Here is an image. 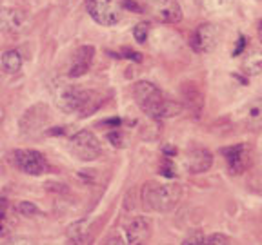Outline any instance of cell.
I'll return each mask as SVG.
<instances>
[{"instance_id": "6da1fadb", "label": "cell", "mask_w": 262, "mask_h": 245, "mask_svg": "<svg viewBox=\"0 0 262 245\" xmlns=\"http://www.w3.org/2000/svg\"><path fill=\"white\" fill-rule=\"evenodd\" d=\"M133 98H135V102L140 107V111L146 113L153 120H164V118H169V116H175L182 109L180 104L169 100L153 82H147V80L135 82V86H133Z\"/></svg>"}, {"instance_id": "7a4b0ae2", "label": "cell", "mask_w": 262, "mask_h": 245, "mask_svg": "<svg viewBox=\"0 0 262 245\" xmlns=\"http://www.w3.org/2000/svg\"><path fill=\"white\" fill-rule=\"evenodd\" d=\"M182 200V187L179 184L147 182L142 185V204L155 212H169Z\"/></svg>"}, {"instance_id": "3957f363", "label": "cell", "mask_w": 262, "mask_h": 245, "mask_svg": "<svg viewBox=\"0 0 262 245\" xmlns=\"http://www.w3.org/2000/svg\"><path fill=\"white\" fill-rule=\"evenodd\" d=\"M53 100L57 104V107L64 113H78V114H90L91 109L90 106L93 104V93L82 89L73 84L68 82H55L53 89Z\"/></svg>"}, {"instance_id": "277c9868", "label": "cell", "mask_w": 262, "mask_h": 245, "mask_svg": "<svg viewBox=\"0 0 262 245\" xmlns=\"http://www.w3.org/2000/svg\"><path fill=\"white\" fill-rule=\"evenodd\" d=\"M140 11L160 24H179L182 20V8L177 0H142Z\"/></svg>"}, {"instance_id": "5b68a950", "label": "cell", "mask_w": 262, "mask_h": 245, "mask_svg": "<svg viewBox=\"0 0 262 245\" xmlns=\"http://www.w3.org/2000/svg\"><path fill=\"white\" fill-rule=\"evenodd\" d=\"M86 11L97 24L115 26L122 16L120 0H86Z\"/></svg>"}, {"instance_id": "8992f818", "label": "cell", "mask_w": 262, "mask_h": 245, "mask_svg": "<svg viewBox=\"0 0 262 245\" xmlns=\"http://www.w3.org/2000/svg\"><path fill=\"white\" fill-rule=\"evenodd\" d=\"M70 147L73 156H77L82 162H93L102 155V143L97 136L88 129H82L75 133L70 140Z\"/></svg>"}, {"instance_id": "52a82bcc", "label": "cell", "mask_w": 262, "mask_h": 245, "mask_svg": "<svg viewBox=\"0 0 262 245\" xmlns=\"http://www.w3.org/2000/svg\"><path fill=\"white\" fill-rule=\"evenodd\" d=\"M13 163L29 176H40L49 169L46 156L35 149H16L13 153Z\"/></svg>"}, {"instance_id": "ba28073f", "label": "cell", "mask_w": 262, "mask_h": 245, "mask_svg": "<svg viewBox=\"0 0 262 245\" xmlns=\"http://www.w3.org/2000/svg\"><path fill=\"white\" fill-rule=\"evenodd\" d=\"M222 156L226 158L228 169L231 175L238 176L242 173H246L251 165V149L248 143H235V145H226L222 149Z\"/></svg>"}, {"instance_id": "9c48e42d", "label": "cell", "mask_w": 262, "mask_h": 245, "mask_svg": "<svg viewBox=\"0 0 262 245\" xmlns=\"http://www.w3.org/2000/svg\"><path fill=\"white\" fill-rule=\"evenodd\" d=\"M219 40V29L215 24H201L195 31L191 33V37H189V47L199 55H204L209 53L215 49Z\"/></svg>"}, {"instance_id": "30bf717a", "label": "cell", "mask_w": 262, "mask_h": 245, "mask_svg": "<svg viewBox=\"0 0 262 245\" xmlns=\"http://www.w3.org/2000/svg\"><path fill=\"white\" fill-rule=\"evenodd\" d=\"M180 96H182V104L184 107L189 111L193 118H201L202 111H204L206 106V98L202 89L199 87L196 82H184L182 86H180Z\"/></svg>"}, {"instance_id": "8fae6325", "label": "cell", "mask_w": 262, "mask_h": 245, "mask_svg": "<svg viewBox=\"0 0 262 245\" xmlns=\"http://www.w3.org/2000/svg\"><path fill=\"white\" fill-rule=\"evenodd\" d=\"M28 26V13L18 8L0 6V31L2 33H20Z\"/></svg>"}, {"instance_id": "7c38bea8", "label": "cell", "mask_w": 262, "mask_h": 245, "mask_svg": "<svg viewBox=\"0 0 262 245\" xmlns=\"http://www.w3.org/2000/svg\"><path fill=\"white\" fill-rule=\"evenodd\" d=\"M48 120H49L48 106L37 104V106H33L31 109H28L24 113V116L20 118V129H22V133L29 135V133H35V131L42 129Z\"/></svg>"}, {"instance_id": "4fadbf2b", "label": "cell", "mask_w": 262, "mask_h": 245, "mask_svg": "<svg viewBox=\"0 0 262 245\" xmlns=\"http://www.w3.org/2000/svg\"><path fill=\"white\" fill-rule=\"evenodd\" d=\"M93 58H95L93 45H88V44L80 45V47L75 51L68 75H70L71 78H78V77H82V75H86L88 71H90L91 64H93Z\"/></svg>"}, {"instance_id": "5bb4252c", "label": "cell", "mask_w": 262, "mask_h": 245, "mask_svg": "<svg viewBox=\"0 0 262 245\" xmlns=\"http://www.w3.org/2000/svg\"><path fill=\"white\" fill-rule=\"evenodd\" d=\"M184 165L191 175H201V173L209 171L213 165L211 151H208V149H204V147L191 149V151H188V155H186Z\"/></svg>"}, {"instance_id": "9a60e30c", "label": "cell", "mask_w": 262, "mask_h": 245, "mask_svg": "<svg viewBox=\"0 0 262 245\" xmlns=\"http://www.w3.org/2000/svg\"><path fill=\"white\" fill-rule=\"evenodd\" d=\"M151 236V222L144 216H137L126 225V241L131 245H139L149 240Z\"/></svg>"}, {"instance_id": "2e32d148", "label": "cell", "mask_w": 262, "mask_h": 245, "mask_svg": "<svg viewBox=\"0 0 262 245\" xmlns=\"http://www.w3.org/2000/svg\"><path fill=\"white\" fill-rule=\"evenodd\" d=\"M22 55L15 49H9L2 55V69L9 75H16L18 71L22 69Z\"/></svg>"}, {"instance_id": "e0dca14e", "label": "cell", "mask_w": 262, "mask_h": 245, "mask_svg": "<svg viewBox=\"0 0 262 245\" xmlns=\"http://www.w3.org/2000/svg\"><path fill=\"white\" fill-rule=\"evenodd\" d=\"M246 126L250 127V129L257 131L262 124V109H260V100H255L251 102L250 106L246 107Z\"/></svg>"}, {"instance_id": "ac0fdd59", "label": "cell", "mask_w": 262, "mask_h": 245, "mask_svg": "<svg viewBox=\"0 0 262 245\" xmlns=\"http://www.w3.org/2000/svg\"><path fill=\"white\" fill-rule=\"evenodd\" d=\"M260 69H262V55L258 49H253V51L248 53V57L244 60V71L248 75H251V77H257L260 73Z\"/></svg>"}, {"instance_id": "d6986e66", "label": "cell", "mask_w": 262, "mask_h": 245, "mask_svg": "<svg viewBox=\"0 0 262 245\" xmlns=\"http://www.w3.org/2000/svg\"><path fill=\"white\" fill-rule=\"evenodd\" d=\"M149 29H151L149 22H139V24L133 28V37H135V40L139 42V44H146V42H147Z\"/></svg>"}, {"instance_id": "ffe728a7", "label": "cell", "mask_w": 262, "mask_h": 245, "mask_svg": "<svg viewBox=\"0 0 262 245\" xmlns=\"http://www.w3.org/2000/svg\"><path fill=\"white\" fill-rule=\"evenodd\" d=\"M8 233V200L0 198V236Z\"/></svg>"}, {"instance_id": "44dd1931", "label": "cell", "mask_w": 262, "mask_h": 245, "mask_svg": "<svg viewBox=\"0 0 262 245\" xmlns=\"http://www.w3.org/2000/svg\"><path fill=\"white\" fill-rule=\"evenodd\" d=\"M204 243H219V245H226V243H231V238H228L226 234L222 233H213L209 236L204 238Z\"/></svg>"}, {"instance_id": "7402d4cb", "label": "cell", "mask_w": 262, "mask_h": 245, "mask_svg": "<svg viewBox=\"0 0 262 245\" xmlns=\"http://www.w3.org/2000/svg\"><path fill=\"white\" fill-rule=\"evenodd\" d=\"M18 211L24 214V216H33V214H40V211H38V207L35 204H31V202H20L18 204Z\"/></svg>"}, {"instance_id": "603a6c76", "label": "cell", "mask_w": 262, "mask_h": 245, "mask_svg": "<svg viewBox=\"0 0 262 245\" xmlns=\"http://www.w3.org/2000/svg\"><path fill=\"white\" fill-rule=\"evenodd\" d=\"M204 2L213 11H221V9H226L229 6V0H204Z\"/></svg>"}, {"instance_id": "cb8c5ba5", "label": "cell", "mask_w": 262, "mask_h": 245, "mask_svg": "<svg viewBox=\"0 0 262 245\" xmlns=\"http://www.w3.org/2000/svg\"><path fill=\"white\" fill-rule=\"evenodd\" d=\"M204 233L202 231H195V233H191L188 238L184 240V243L186 245H189V243H204Z\"/></svg>"}, {"instance_id": "d4e9b609", "label": "cell", "mask_w": 262, "mask_h": 245, "mask_svg": "<svg viewBox=\"0 0 262 245\" xmlns=\"http://www.w3.org/2000/svg\"><path fill=\"white\" fill-rule=\"evenodd\" d=\"M131 9V11H137V13H142L140 11V2H137V0H124L122 2V9Z\"/></svg>"}, {"instance_id": "484cf974", "label": "cell", "mask_w": 262, "mask_h": 245, "mask_svg": "<svg viewBox=\"0 0 262 245\" xmlns=\"http://www.w3.org/2000/svg\"><path fill=\"white\" fill-rule=\"evenodd\" d=\"M246 44H248V38H246V37H241V38H238V42H237V49H235V51H233V57H237V55H241V51H244Z\"/></svg>"}, {"instance_id": "4316f807", "label": "cell", "mask_w": 262, "mask_h": 245, "mask_svg": "<svg viewBox=\"0 0 262 245\" xmlns=\"http://www.w3.org/2000/svg\"><path fill=\"white\" fill-rule=\"evenodd\" d=\"M4 107H2V106H0V124H2V120H4Z\"/></svg>"}, {"instance_id": "83f0119b", "label": "cell", "mask_w": 262, "mask_h": 245, "mask_svg": "<svg viewBox=\"0 0 262 245\" xmlns=\"http://www.w3.org/2000/svg\"><path fill=\"white\" fill-rule=\"evenodd\" d=\"M255 2H258V0H255Z\"/></svg>"}]
</instances>
